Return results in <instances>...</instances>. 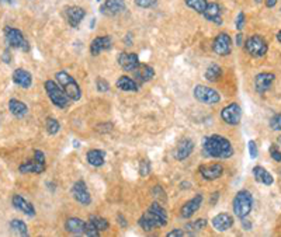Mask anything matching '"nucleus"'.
Listing matches in <instances>:
<instances>
[{"mask_svg":"<svg viewBox=\"0 0 281 237\" xmlns=\"http://www.w3.org/2000/svg\"><path fill=\"white\" fill-rule=\"evenodd\" d=\"M11 205L16 208L17 211H20L21 213L27 215L29 217H34L37 215L34 205H32L30 201H27L23 195H20V194H14V195H13V198H11Z\"/></svg>","mask_w":281,"mask_h":237,"instance_id":"15","label":"nucleus"},{"mask_svg":"<svg viewBox=\"0 0 281 237\" xmlns=\"http://www.w3.org/2000/svg\"><path fill=\"white\" fill-rule=\"evenodd\" d=\"M117 89L123 90V91H132V93H136L139 90V83L136 81L134 78H129V76H120L117 79L116 83Z\"/></svg>","mask_w":281,"mask_h":237,"instance_id":"30","label":"nucleus"},{"mask_svg":"<svg viewBox=\"0 0 281 237\" xmlns=\"http://www.w3.org/2000/svg\"><path fill=\"white\" fill-rule=\"evenodd\" d=\"M16 3V0H0V4H3V6H13Z\"/></svg>","mask_w":281,"mask_h":237,"instance_id":"55","label":"nucleus"},{"mask_svg":"<svg viewBox=\"0 0 281 237\" xmlns=\"http://www.w3.org/2000/svg\"><path fill=\"white\" fill-rule=\"evenodd\" d=\"M4 40L9 48H14V50H20L23 52H29L30 51V42L26 40V37L23 35V32L19 28H14V27H10L6 26L4 30Z\"/></svg>","mask_w":281,"mask_h":237,"instance_id":"5","label":"nucleus"},{"mask_svg":"<svg viewBox=\"0 0 281 237\" xmlns=\"http://www.w3.org/2000/svg\"><path fill=\"white\" fill-rule=\"evenodd\" d=\"M248 148H249V156L250 158H257L259 156V149H257V143L254 142V140H249V143H248Z\"/></svg>","mask_w":281,"mask_h":237,"instance_id":"44","label":"nucleus"},{"mask_svg":"<svg viewBox=\"0 0 281 237\" xmlns=\"http://www.w3.org/2000/svg\"><path fill=\"white\" fill-rule=\"evenodd\" d=\"M198 173L200 176L205 180V181H214L217 178H219L223 174V167L222 164L217 163V164H211V166H200L198 168Z\"/></svg>","mask_w":281,"mask_h":237,"instance_id":"22","label":"nucleus"},{"mask_svg":"<svg viewBox=\"0 0 281 237\" xmlns=\"http://www.w3.org/2000/svg\"><path fill=\"white\" fill-rule=\"evenodd\" d=\"M113 48V38L110 35H101V37H96L90 44V53L93 56H98L101 52L104 51H110Z\"/></svg>","mask_w":281,"mask_h":237,"instance_id":"16","label":"nucleus"},{"mask_svg":"<svg viewBox=\"0 0 281 237\" xmlns=\"http://www.w3.org/2000/svg\"><path fill=\"white\" fill-rule=\"evenodd\" d=\"M233 223H235L233 216L226 212H221V213L215 215L211 220V225L217 232H226L233 226Z\"/></svg>","mask_w":281,"mask_h":237,"instance_id":"18","label":"nucleus"},{"mask_svg":"<svg viewBox=\"0 0 281 237\" xmlns=\"http://www.w3.org/2000/svg\"><path fill=\"white\" fill-rule=\"evenodd\" d=\"M243 38H245L243 34L239 31V34L236 35V45H238V47H242L243 44H245V40H243Z\"/></svg>","mask_w":281,"mask_h":237,"instance_id":"50","label":"nucleus"},{"mask_svg":"<svg viewBox=\"0 0 281 237\" xmlns=\"http://www.w3.org/2000/svg\"><path fill=\"white\" fill-rule=\"evenodd\" d=\"M88 163L93 167H101L106 160V152L101 149H90L86 153Z\"/></svg>","mask_w":281,"mask_h":237,"instance_id":"29","label":"nucleus"},{"mask_svg":"<svg viewBox=\"0 0 281 237\" xmlns=\"http://www.w3.org/2000/svg\"><path fill=\"white\" fill-rule=\"evenodd\" d=\"M117 222L120 223V226L123 227V229H125V227L128 226V223H126V219L124 217V215H123V213H118V215H117Z\"/></svg>","mask_w":281,"mask_h":237,"instance_id":"48","label":"nucleus"},{"mask_svg":"<svg viewBox=\"0 0 281 237\" xmlns=\"http://www.w3.org/2000/svg\"><path fill=\"white\" fill-rule=\"evenodd\" d=\"M85 220L79 219L76 216H70L65 222V230L69 235H85Z\"/></svg>","mask_w":281,"mask_h":237,"instance_id":"26","label":"nucleus"},{"mask_svg":"<svg viewBox=\"0 0 281 237\" xmlns=\"http://www.w3.org/2000/svg\"><path fill=\"white\" fill-rule=\"evenodd\" d=\"M132 73H134V79L139 84L146 83V81H149V80L155 78V69L152 66H149V65H145V63H139V66Z\"/></svg>","mask_w":281,"mask_h":237,"instance_id":"23","label":"nucleus"},{"mask_svg":"<svg viewBox=\"0 0 281 237\" xmlns=\"http://www.w3.org/2000/svg\"><path fill=\"white\" fill-rule=\"evenodd\" d=\"M125 0H104L100 6V13L103 16L116 17L123 11H125Z\"/></svg>","mask_w":281,"mask_h":237,"instance_id":"12","label":"nucleus"},{"mask_svg":"<svg viewBox=\"0 0 281 237\" xmlns=\"http://www.w3.org/2000/svg\"><path fill=\"white\" fill-rule=\"evenodd\" d=\"M221 119L228 125H239L242 119V108L238 103H231L221 111Z\"/></svg>","mask_w":281,"mask_h":237,"instance_id":"10","label":"nucleus"},{"mask_svg":"<svg viewBox=\"0 0 281 237\" xmlns=\"http://www.w3.org/2000/svg\"><path fill=\"white\" fill-rule=\"evenodd\" d=\"M47 168V160L42 150L34 149V156L31 160H27L19 166L21 174H42Z\"/></svg>","mask_w":281,"mask_h":237,"instance_id":"4","label":"nucleus"},{"mask_svg":"<svg viewBox=\"0 0 281 237\" xmlns=\"http://www.w3.org/2000/svg\"><path fill=\"white\" fill-rule=\"evenodd\" d=\"M203 201L204 197L201 194H197L194 198L188 199L185 205L182 207V209H180V216L183 217V219H188V217L193 216L194 213L200 209L201 204H203Z\"/></svg>","mask_w":281,"mask_h":237,"instance_id":"19","label":"nucleus"},{"mask_svg":"<svg viewBox=\"0 0 281 237\" xmlns=\"http://www.w3.org/2000/svg\"><path fill=\"white\" fill-rule=\"evenodd\" d=\"M86 16V10L83 7H79V6H68L65 10H63V17L68 23L70 27L73 28H78L79 24L82 23V20L85 19Z\"/></svg>","mask_w":281,"mask_h":237,"instance_id":"13","label":"nucleus"},{"mask_svg":"<svg viewBox=\"0 0 281 237\" xmlns=\"http://www.w3.org/2000/svg\"><path fill=\"white\" fill-rule=\"evenodd\" d=\"M185 4L188 9L197 11L198 14H203L208 6V0H185Z\"/></svg>","mask_w":281,"mask_h":237,"instance_id":"35","label":"nucleus"},{"mask_svg":"<svg viewBox=\"0 0 281 237\" xmlns=\"http://www.w3.org/2000/svg\"><path fill=\"white\" fill-rule=\"evenodd\" d=\"M10 230L14 233V235H19V236H29V227L27 225L23 222V220H20V219H13V220H10Z\"/></svg>","mask_w":281,"mask_h":237,"instance_id":"34","label":"nucleus"},{"mask_svg":"<svg viewBox=\"0 0 281 237\" xmlns=\"http://www.w3.org/2000/svg\"><path fill=\"white\" fill-rule=\"evenodd\" d=\"M204 16V19L208 21H211L217 26H221L222 24V10H221V6L218 3H208L207 9L204 10V13L201 14Z\"/></svg>","mask_w":281,"mask_h":237,"instance_id":"21","label":"nucleus"},{"mask_svg":"<svg viewBox=\"0 0 281 237\" xmlns=\"http://www.w3.org/2000/svg\"><path fill=\"white\" fill-rule=\"evenodd\" d=\"M245 24H246V16H245V13H239L238 16H236V20H235V27H236V30L238 31H242L243 27H245Z\"/></svg>","mask_w":281,"mask_h":237,"instance_id":"43","label":"nucleus"},{"mask_svg":"<svg viewBox=\"0 0 281 237\" xmlns=\"http://www.w3.org/2000/svg\"><path fill=\"white\" fill-rule=\"evenodd\" d=\"M45 128H47V132H48L49 135H57L59 132V129H61V124L55 118L48 117L47 121H45Z\"/></svg>","mask_w":281,"mask_h":237,"instance_id":"37","label":"nucleus"},{"mask_svg":"<svg viewBox=\"0 0 281 237\" xmlns=\"http://www.w3.org/2000/svg\"><path fill=\"white\" fill-rule=\"evenodd\" d=\"M194 150V142L191 139L186 138V139H182L179 143H177V146H176V150H175V158L177 160H186V158H188L191 153H193Z\"/></svg>","mask_w":281,"mask_h":237,"instance_id":"24","label":"nucleus"},{"mask_svg":"<svg viewBox=\"0 0 281 237\" xmlns=\"http://www.w3.org/2000/svg\"><path fill=\"white\" fill-rule=\"evenodd\" d=\"M270 128L273 131H281V114L273 115L270 119Z\"/></svg>","mask_w":281,"mask_h":237,"instance_id":"45","label":"nucleus"},{"mask_svg":"<svg viewBox=\"0 0 281 237\" xmlns=\"http://www.w3.org/2000/svg\"><path fill=\"white\" fill-rule=\"evenodd\" d=\"M79 146H80V143H79L78 140H73V148H76V149H78Z\"/></svg>","mask_w":281,"mask_h":237,"instance_id":"56","label":"nucleus"},{"mask_svg":"<svg viewBox=\"0 0 281 237\" xmlns=\"http://www.w3.org/2000/svg\"><path fill=\"white\" fill-rule=\"evenodd\" d=\"M124 42H125L126 47H131L132 45V34H126Z\"/></svg>","mask_w":281,"mask_h":237,"instance_id":"53","label":"nucleus"},{"mask_svg":"<svg viewBox=\"0 0 281 237\" xmlns=\"http://www.w3.org/2000/svg\"><path fill=\"white\" fill-rule=\"evenodd\" d=\"M13 83L16 86H19L21 89H30L31 84H32V75L31 72L27 69H23V68H17V69L13 72Z\"/></svg>","mask_w":281,"mask_h":237,"instance_id":"20","label":"nucleus"},{"mask_svg":"<svg viewBox=\"0 0 281 237\" xmlns=\"http://www.w3.org/2000/svg\"><path fill=\"white\" fill-rule=\"evenodd\" d=\"M117 62L125 72H134L141 63L138 55L134 53V52H121L117 56Z\"/></svg>","mask_w":281,"mask_h":237,"instance_id":"14","label":"nucleus"},{"mask_svg":"<svg viewBox=\"0 0 281 237\" xmlns=\"http://www.w3.org/2000/svg\"><path fill=\"white\" fill-rule=\"evenodd\" d=\"M1 59H3V62H4V63H10V62H11V56H10V50L9 48H7V50L4 51V53H3V56H1Z\"/></svg>","mask_w":281,"mask_h":237,"instance_id":"49","label":"nucleus"},{"mask_svg":"<svg viewBox=\"0 0 281 237\" xmlns=\"http://www.w3.org/2000/svg\"><path fill=\"white\" fill-rule=\"evenodd\" d=\"M85 235L89 237H98L100 236V230H98L90 220H88V222L85 223Z\"/></svg>","mask_w":281,"mask_h":237,"instance_id":"39","label":"nucleus"},{"mask_svg":"<svg viewBox=\"0 0 281 237\" xmlns=\"http://www.w3.org/2000/svg\"><path fill=\"white\" fill-rule=\"evenodd\" d=\"M274 80H276V75L274 73H270V72L259 73L254 78V89H256V91L259 94H264L267 90L272 87Z\"/></svg>","mask_w":281,"mask_h":237,"instance_id":"17","label":"nucleus"},{"mask_svg":"<svg viewBox=\"0 0 281 237\" xmlns=\"http://www.w3.org/2000/svg\"><path fill=\"white\" fill-rule=\"evenodd\" d=\"M183 236H186V232L185 230H182V229H175V230H172V232L167 233V237H183Z\"/></svg>","mask_w":281,"mask_h":237,"instance_id":"47","label":"nucleus"},{"mask_svg":"<svg viewBox=\"0 0 281 237\" xmlns=\"http://www.w3.org/2000/svg\"><path fill=\"white\" fill-rule=\"evenodd\" d=\"M213 50L219 56H228L232 52V38L226 32H219L213 41Z\"/></svg>","mask_w":281,"mask_h":237,"instance_id":"9","label":"nucleus"},{"mask_svg":"<svg viewBox=\"0 0 281 237\" xmlns=\"http://www.w3.org/2000/svg\"><path fill=\"white\" fill-rule=\"evenodd\" d=\"M148 212L157 220L159 227H163L167 225V212H166L165 208L160 205V202H157V201L152 202L148 208Z\"/></svg>","mask_w":281,"mask_h":237,"instance_id":"25","label":"nucleus"},{"mask_svg":"<svg viewBox=\"0 0 281 237\" xmlns=\"http://www.w3.org/2000/svg\"><path fill=\"white\" fill-rule=\"evenodd\" d=\"M194 99L203 104H208V105H214V104H218L221 101V94L213 87H208V86H203V84H198L194 87Z\"/></svg>","mask_w":281,"mask_h":237,"instance_id":"8","label":"nucleus"},{"mask_svg":"<svg viewBox=\"0 0 281 237\" xmlns=\"http://www.w3.org/2000/svg\"><path fill=\"white\" fill-rule=\"evenodd\" d=\"M134 3L141 9H151L157 3V0H134Z\"/></svg>","mask_w":281,"mask_h":237,"instance_id":"42","label":"nucleus"},{"mask_svg":"<svg viewBox=\"0 0 281 237\" xmlns=\"http://www.w3.org/2000/svg\"><path fill=\"white\" fill-rule=\"evenodd\" d=\"M55 79L58 80V84L62 87V90L66 93V96L72 101H79V100L82 99V89H80V86L78 84V81L69 75L68 72H65V70L57 72Z\"/></svg>","mask_w":281,"mask_h":237,"instance_id":"2","label":"nucleus"},{"mask_svg":"<svg viewBox=\"0 0 281 237\" xmlns=\"http://www.w3.org/2000/svg\"><path fill=\"white\" fill-rule=\"evenodd\" d=\"M233 208V213L235 216L239 217V219H243L246 217L253 209V197L252 194L248 191V189H241L235 198H233L232 202Z\"/></svg>","mask_w":281,"mask_h":237,"instance_id":"3","label":"nucleus"},{"mask_svg":"<svg viewBox=\"0 0 281 237\" xmlns=\"http://www.w3.org/2000/svg\"><path fill=\"white\" fill-rule=\"evenodd\" d=\"M96 89L98 93H106V91L110 90V84H108V81H107L106 79H103V78H97Z\"/></svg>","mask_w":281,"mask_h":237,"instance_id":"41","label":"nucleus"},{"mask_svg":"<svg viewBox=\"0 0 281 237\" xmlns=\"http://www.w3.org/2000/svg\"><path fill=\"white\" fill-rule=\"evenodd\" d=\"M277 40H279V42H280V44H281V30L279 31V32H277Z\"/></svg>","mask_w":281,"mask_h":237,"instance_id":"57","label":"nucleus"},{"mask_svg":"<svg viewBox=\"0 0 281 237\" xmlns=\"http://www.w3.org/2000/svg\"><path fill=\"white\" fill-rule=\"evenodd\" d=\"M254 1H256V3H257V4H260V3H262L263 0H254Z\"/></svg>","mask_w":281,"mask_h":237,"instance_id":"58","label":"nucleus"},{"mask_svg":"<svg viewBox=\"0 0 281 237\" xmlns=\"http://www.w3.org/2000/svg\"><path fill=\"white\" fill-rule=\"evenodd\" d=\"M138 225L141 226V229H142V230H145V232H152L154 229L159 227V223H157V220H156L155 217L152 216V215H151L148 211H146L142 216L139 217V220H138Z\"/></svg>","mask_w":281,"mask_h":237,"instance_id":"32","label":"nucleus"},{"mask_svg":"<svg viewBox=\"0 0 281 237\" xmlns=\"http://www.w3.org/2000/svg\"><path fill=\"white\" fill-rule=\"evenodd\" d=\"M279 3V0H266V7H269V9H273L276 4Z\"/></svg>","mask_w":281,"mask_h":237,"instance_id":"52","label":"nucleus"},{"mask_svg":"<svg viewBox=\"0 0 281 237\" xmlns=\"http://www.w3.org/2000/svg\"><path fill=\"white\" fill-rule=\"evenodd\" d=\"M221 76H222V69H221V66L217 65V63H211V65L207 68L205 73H204V78H205V80H208L210 83H215Z\"/></svg>","mask_w":281,"mask_h":237,"instance_id":"33","label":"nucleus"},{"mask_svg":"<svg viewBox=\"0 0 281 237\" xmlns=\"http://www.w3.org/2000/svg\"><path fill=\"white\" fill-rule=\"evenodd\" d=\"M252 173L253 177L256 180V183H259V184H262V185L270 187L273 183H274V178H273L272 174H270L266 168L262 167V166H254Z\"/></svg>","mask_w":281,"mask_h":237,"instance_id":"27","label":"nucleus"},{"mask_svg":"<svg viewBox=\"0 0 281 237\" xmlns=\"http://www.w3.org/2000/svg\"><path fill=\"white\" fill-rule=\"evenodd\" d=\"M97 1H101V0H97Z\"/></svg>","mask_w":281,"mask_h":237,"instance_id":"60","label":"nucleus"},{"mask_svg":"<svg viewBox=\"0 0 281 237\" xmlns=\"http://www.w3.org/2000/svg\"><path fill=\"white\" fill-rule=\"evenodd\" d=\"M243 47H245V51L253 58H263L267 53V50H269L267 42L264 41L262 35H257V34L246 38Z\"/></svg>","mask_w":281,"mask_h":237,"instance_id":"7","label":"nucleus"},{"mask_svg":"<svg viewBox=\"0 0 281 237\" xmlns=\"http://www.w3.org/2000/svg\"><path fill=\"white\" fill-rule=\"evenodd\" d=\"M269 152H270V156H272V158L274 160V161H279V163H281V152L277 149L276 145H272V146L269 148Z\"/></svg>","mask_w":281,"mask_h":237,"instance_id":"46","label":"nucleus"},{"mask_svg":"<svg viewBox=\"0 0 281 237\" xmlns=\"http://www.w3.org/2000/svg\"><path fill=\"white\" fill-rule=\"evenodd\" d=\"M70 194L82 205H90L92 204V195H90L88 185L83 180H79L73 184V187L70 188Z\"/></svg>","mask_w":281,"mask_h":237,"instance_id":"11","label":"nucleus"},{"mask_svg":"<svg viewBox=\"0 0 281 237\" xmlns=\"http://www.w3.org/2000/svg\"><path fill=\"white\" fill-rule=\"evenodd\" d=\"M9 111L11 112V115H14L16 118H24L29 114V107L21 100L11 99L9 101Z\"/></svg>","mask_w":281,"mask_h":237,"instance_id":"28","label":"nucleus"},{"mask_svg":"<svg viewBox=\"0 0 281 237\" xmlns=\"http://www.w3.org/2000/svg\"><path fill=\"white\" fill-rule=\"evenodd\" d=\"M218 199H219V192L217 191V192H214L213 197H211V205H215Z\"/></svg>","mask_w":281,"mask_h":237,"instance_id":"54","label":"nucleus"},{"mask_svg":"<svg viewBox=\"0 0 281 237\" xmlns=\"http://www.w3.org/2000/svg\"><path fill=\"white\" fill-rule=\"evenodd\" d=\"M151 173V161L148 158H144L139 161V176L146 177Z\"/></svg>","mask_w":281,"mask_h":237,"instance_id":"40","label":"nucleus"},{"mask_svg":"<svg viewBox=\"0 0 281 237\" xmlns=\"http://www.w3.org/2000/svg\"><path fill=\"white\" fill-rule=\"evenodd\" d=\"M152 195H154V198H155L157 202H166V199H167V197H166V191L163 189V187H160V185H155V187L152 188Z\"/></svg>","mask_w":281,"mask_h":237,"instance_id":"38","label":"nucleus"},{"mask_svg":"<svg viewBox=\"0 0 281 237\" xmlns=\"http://www.w3.org/2000/svg\"><path fill=\"white\" fill-rule=\"evenodd\" d=\"M279 143H280V145H281V136H280V138H279Z\"/></svg>","mask_w":281,"mask_h":237,"instance_id":"59","label":"nucleus"},{"mask_svg":"<svg viewBox=\"0 0 281 237\" xmlns=\"http://www.w3.org/2000/svg\"><path fill=\"white\" fill-rule=\"evenodd\" d=\"M44 87H45V91L48 94L51 103L55 107H58V108H66L68 107L70 99L66 96V93L62 90L58 83H55L54 80H47L44 83Z\"/></svg>","mask_w":281,"mask_h":237,"instance_id":"6","label":"nucleus"},{"mask_svg":"<svg viewBox=\"0 0 281 237\" xmlns=\"http://www.w3.org/2000/svg\"><path fill=\"white\" fill-rule=\"evenodd\" d=\"M89 220H90L100 232H104V230H108V229H110V223H108V220L104 219V217L97 216V215H90Z\"/></svg>","mask_w":281,"mask_h":237,"instance_id":"36","label":"nucleus"},{"mask_svg":"<svg viewBox=\"0 0 281 237\" xmlns=\"http://www.w3.org/2000/svg\"><path fill=\"white\" fill-rule=\"evenodd\" d=\"M203 150L208 158H229L233 156L232 143L222 135L207 136L203 142Z\"/></svg>","mask_w":281,"mask_h":237,"instance_id":"1","label":"nucleus"},{"mask_svg":"<svg viewBox=\"0 0 281 237\" xmlns=\"http://www.w3.org/2000/svg\"><path fill=\"white\" fill-rule=\"evenodd\" d=\"M207 225H208V220H207V219H204V217H200V219L193 220V222H188V223H186V226H185L186 235L195 236V235H198L201 230H204V229L207 227Z\"/></svg>","mask_w":281,"mask_h":237,"instance_id":"31","label":"nucleus"},{"mask_svg":"<svg viewBox=\"0 0 281 237\" xmlns=\"http://www.w3.org/2000/svg\"><path fill=\"white\" fill-rule=\"evenodd\" d=\"M241 220H242V226L245 230H250V229H252V223H250L246 217H243V219H241Z\"/></svg>","mask_w":281,"mask_h":237,"instance_id":"51","label":"nucleus"}]
</instances>
